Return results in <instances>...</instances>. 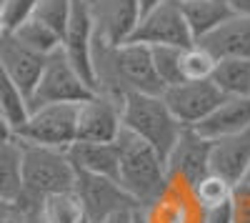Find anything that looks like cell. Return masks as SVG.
Masks as SVG:
<instances>
[{"label": "cell", "instance_id": "9c48e42d", "mask_svg": "<svg viewBox=\"0 0 250 223\" xmlns=\"http://www.w3.org/2000/svg\"><path fill=\"white\" fill-rule=\"evenodd\" d=\"M163 100L168 103L170 113L178 118L180 126L193 128L223 103L225 95L210 80H183V83L165 88Z\"/></svg>", "mask_w": 250, "mask_h": 223}, {"label": "cell", "instance_id": "d590c367", "mask_svg": "<svg viewBox=\"0 0 250 223\" xmlns=\"http://www.w3.org/2000/svg\"><path fill=\"white\" fill-rule=\"evenodd\" d=\"M133 223H145V218H143L140 211H135V221H133Z\"/></svg>", "mask_w": 250, "mask_h": 223}, {"label": "cell", "instance_id": "f35d334b", "mask_svg": "<svg viewBox=\"0 0 250 223\" xmlns=\"http://www.w3.org/2000/svg\"><path fill=\"white\" fill-rule=\"evenodd\" d=\"M83 3H88V5H93V3H95V0H83Z\"/></svg>", "mask_w": 250, "mask_h": 223}, {"label": "cell", "instance_id": "2e32d148", "mask_svg": "<svg viewBox=\"0 0 250 223\" xmlns=\"http://www.w3.org/2000/svg\"><path fill=\"white\" fill-rule=\"evenodd\" d=\"M200 48H205L215 60L223 58H250V18L233 15L213 33L195 40Z\"/></svg>", "mask_w": 250, "mask_h": 223}, {"label": "cell", "instance_id": "8992f818", "mask_svg": "<svg viewBox=\"0 0 250 223\" xmlns=\"http://www.w3.org/2000/svg\"><path fill=\"white\" fill-rule=\"evenodd\" d=\"M73 193L83 208V216L88 218V223H100L103 218H108L118 211L138 208L130 193L118 180H113L108 176L88 173V171H75Z\"/></svg>", "mask_w": 250, "mask_h": 223}, {"label": "cell", "instance_id": "ab89813d", "mask_svg": "<svg viewBox=\"0 0 250 223\" xmlns=\"http://www.w3.org/2000/svg\"><path fill=\"white\" fill-rule=\"evenodd\" d=\"M80 223H88V218H83V221H80Z\"/></svg>", "mask_w": 250, "mask_h": 223}, {"label": "cell", "instance_id": "4316f807", "mask_svg": "<svg viewBox=\"0 0 250 223\" xmlns=\"http://www.w3.org/2000/svg\"><path fill=\"white\" fill-rule=\"evenodd\" d=\"M70 10H73V0H38L33 18H38L40 23H45L62 38L65 25L70 20Z\"/></svg>", "mask_w": 250, "mask_h": 223}, {"label": "cell", "instance_id": "277c9868", "mask_svg": "<svg viewBox=\"0 0 250 223\" xmlns=\"http://www.w3.org/2000/svg\"><path fill=\"white\" fill-rule=\"evenodd\" d=\"M13 135L23 143L68 151L78 138V103H53L30 108Z\"/></svg>", "mask_w": 250, "mask_h": 223}, {"label": "cell", "instance_id": "836d02e7", "mask_svg": "<svg viewBox=\"0 0 250 223\" xmlns=\"http://www.w3.org/2000/svg\"><path fill=\"white\" fill-rule=\"evenodd\" d=\"M8 138H13V126L8 123V118L0 113V140H8Z\"/></svg>", "mask_w": 250, "mask_h": 223}, {"label": "cell", "instance_id": "44dd1931", "mask_svg": "<svg viewBox=\"0 0 250 223\" xmlns=\"http://www.w3.org/2000/svg\"><path fill=\"white\" fill-rule=\"evenodd\" d=\"M210 83L225 98H245V95H250V58L215 60V68L210 73Z\"/></svg>", "mask_w": 250, "mask_h": 223}, {"label": "cell", "instance_id": "ba28073f", "mask_svg": "<svg viewBox=\"0 0 250 223\" xmlns=\"http://www.w3.org/2000/svg\"><path fill=\"white\" fill-rule=\"evenodd\" d=\"M138 211L145 223H203L205 218V208L198 203L193 183L180 176H168L163 191Z\"/></svg>", "mask_w": 250, "mask_h": 223}, {"label": "cell", "instance_id": "ffe728a7", "mask_svg": "<svg viewBox=\"0 0 250 223\" xmlns=\"http://www.w3.org/2000/svg\"><path fill=\"white\" fill-rule=\"evenodd\" d=\"M23 191V143L13 135L0 140V198L15 203Z\"/></svg>", "mask_w": 250, "mask_h": 223}, {"label": "cell", "instance_id": "603a6c76", "mask_svg": "<svg viewBox=\"0 0 250 223\" xmlns=\"http://www.w3.org/2000/svg\"><path fill=\"white\" fill-rule=\"evenodd\" d=\"M180 53H183V48H173V45H158V48H150L153 70H155L158 80L163 83V88H170V86H175V83H183V73H180Z\"/></svg>", "mask_w": 250, "mask_h": 223}, {"label": "cell", "instance_id": "e0dca14e", "mask_svg": "<svg viewBox=\"0 0 250 223\" xmlns=\"http://www.w3.org/2000/svg\"><path fill=\"white\" fill-rule=\"evenodd\" d=\"M193 128L208 140L248 131L250 128V95H245V98H225L210 115H208L205 120H200V123L193 126Z\"/></svg>", "mask_w": 250, "mask_h": 223}, {"label": "cell", "instance_id": "e575fe53", "mask_svg": "<svg viewBox=\"0 0 250 223\" xmlns=\"http://www.w3.org/2000/svg\"><path fill=\"white\" fill-rule=\"evenodd\" d=\"M160 3H163V0H140V10L148 13L150 8H155V5H160Z\"/></svg>", "mask_w": 250, "mask_h": 223}, {"label": "cell", "instance_id": "4dcf8cb0", "mask_svg": "<svg viewBox=\"0 0 250 223\" xmlns=\"http://www.w3.org/2000/svg\"><path fill=\"white\" fill-rule=\"evenodd\" d=\"M135 211H138V208L118 211V213H113V216H108V218H103L100 223H133V221H135Z\"/></svg>", "mask_w": 250, "mask_h": 223}, {"label": "cell", "instance_id": "484cf974", "mask_svg": "<svg viewBox=\"0 0 250 223\" xmlns=\"http://www.w3.org/2000/svg\"><path fill=\"white\" fill-rule=\"evenodd\" d=\"M193 188H195L198 203H200L203 208L220 206V203H225V201H230V193H233V183H228L225 178H220V176H215V173L203 176Z\"/></svg>", "mask_w": 250, "mask_h": 223}, {"label": "cell", "instance_id": "ac0fdd59", "mask_svg": "<svg viewBox=\"0 0 250 223\" xmlns=\"http://www.w3.org/2000/svg\"><path fill=\"white\" fill-rule=\"evenodd\" d=\"M180 8H183L188 28H190L193 43L200 40L203 35L213 33L228 18L235 15L230 0H180Z\"/></svg>", "mask_w": 250, "mask_h": 223}, {"label": "cell", "instance_id": "d4e9b609", "mask_svg": "<svg viewBox=\"0 0 250 223\" xmlns=\"http://www.w3.org/2000/svg\"><path fill=\"white\" fill-rule=\"evenodd\" d=\"M213 68H215V58L205 48H200L198 43L183 48V53H180L183 80H210Z\"/></svg>", "mask_w": 250, "mask_h": 223}, {"label": "cell", "instance_id": "d6a6232c", "mask_svg": "<svg viewBox=\"0 0 250 223\" xmlns=\"http://www.w3.org/2000/svg\"><path fill=\"white\" fill-rule=\"evenodd\" d=\"M235 15H248L250 18V0H230Z\"/></svg>", "mask_w": 250, "mask_h": 223}, {"label": "cell", "instance_id": "6da1fadb", "mask_svg": "<svg viewBox=\"0 0 250 223\" xmlns=\"http://www.w3.org/2000/svg\"><path fill=\"white\" fill-rule=\"evenodd\" d=\"M163 83L153 70L150 48L140 43L108 45L95 38L93 43V93L123 103L128 93L163 95Z\"/></svg>", "mask_w": 250, "mask_h": 223}, {"label": "cell", "instance_id": "1f68e13d", "mask_svg": "<svg viewBox=\"0 0 250 223\" xmlns=\"http://www.w3.org/2000/svg\"><path fill=\"white\" fill-rule=\"evenodd\" d=\"M0 223H13V203L0 198Z\"/></svg>", "mask_w": 250, "mask_h": 223}, {"label": "cell", "instance_id": "f1b7e54d", "mask_svg": "<svg viewBox=\"0 0 250 223\" xmlns=\"http://www.w3.org/2000/svg\"><path fill=\"white\" fill-rule=\"evenodd\" d=\"M230 206H233V221L235 223H250V186L248 183L233 186Z\"/></svg>", "mask_w": 250, "mask_h": 223}, {"label": "cell", "instance_id": "7a4b0ae2", "mask_svg": "<svg viewBox=\"0 0 250 223\" xmlns=\"http://www.w3.org/2000/svg\"><path fill=\"white\" fill-rule=\"evenodd\" d=\"M115 148H118V183L130 193L138 208L148 206L168 180L165 158L150 143H145L143 138L125 128L115 138Z\"/></svg>", "mask_w": 250, "mask_h": 223}, {"label": "cell", "instance_id": "8fae6325", "mask_svg": "<svg viewBox=\"0 0 250 223\" xmlns=\"http://www.w3.org/2000/svg\"><path fill=\"white\" fill-rule=\"evenodd\" d=\"M95 38L108 45L128 43L140 23V0H95L90 5Z\"/></svg>", "mask_w": 250, "mask_h": 223}, {"label": "cell", "instance_id": "5bb4252c", "mask_svg": "<svg viewBox=\"0 0 250 223\" xmlns=\"http://www.w3.org/2000/svg\"><path fill=\"white\" fill-rule=\"evenodd\" d=\"M210 140L203 138L195 128H183L175 146L165 156L168 176H180L188 183H198L203 176L210 173Z\"/></svg>", "mask_w": 250, "mask_h": 223}, {"label": "cell", "instance_id": "f546056e", "mask_svg": "<svg viewBox=\"0 0 250 223\" xmlns=\"http://www.w3.org/2000/svg\"><path fill=\"white\" fill-rule=\"evenodd\" d=\"M203 223H235L230 201H225V203H220V206H213V208H205Z\"/></svg>", "mask_w": 250, "mask_h": 223}, {"label": "cell", "instance_id": "d6986e66", "mask_svg": "<svg viewBox=\"0 0 250 223\" xmlns=\"http://www.w3.org/2000/svg\"><path fill=\"white\" fill-rule=\"evenodd\" d=\"M68 158L73 160L75 171H88L98 176H108L118 180V148L113 143H75L68 148Z\"/></svg>", "mask_w": 250, "mask_h": 223}, {"label": "cell", "instance_id": "74e56055", "mask_svg": "<svg viewBox=\"0 0 250 223\" xmlns=\"http://www.w3.org/2000/svg\"><path fill=\"white\" fill-rule=\"evenodd\" d=\"M5 30V23H3V10H0V33Z\"/></svg>", "mask_w": 250, "mask_h": 223}, {"label": "cell", "instance_id": "30bf717a", "mask_svg": "<svg viewBox=\"0 0 250 223\" xmlns=\"http://www.w3.org/2000/svg\"><path fill=\"white\" fill-rule=\"evenodd\" d=\"M93 43H95V28H93V15L90 5L83 0H73L70 20L62 33L60 50L73 63V68L83 75V80L93 90Z\"/></svg>", "mask_w": 250, "mask_h": 223}, {"label": "cell", "instance_id": "8d00e7d4", "mask_svg": "<svg viewBox=\"0 0 250 223\" xmlns=\"http://www.w3.org/2000/svg\"><path fill=\"white\" fill-rule=\"evenodd\" d=\"M240 183H248V186H250V166H248V171H245V178L240 180Z\"/></svg>", "mask_w": 250, "mask_h": 223}, {"label": "cell", "instance_id": "52a82bcc", "mask_svg": "<svg viewBox=\"0 0 250 223\" xmlns=\"http://www.w3.org/2000/svg\"><path fill=\"white\" fill-rule=\"evenodd\" d=\"M128 43H140L148 48H158V45L188 48V45H193V35L185 23L180 0H163L160 5L143 13L140 23Z\"/></svg>", "mask_w": 250, "mask_h": 223}, {"label": "cell", "instance_id": "83f0119b", "mask_svg": "<svg viewBox=\"0 0 250 223\" xmlns=\"http://www.w3.org/2000/svg\"><path fill=\"white\" fill-rule=\"evenodd\" d=\"M35 3L38 0H0L5 30H15L20 23H25L35 10Z\"/></svg>", "mask_w": 250, "mask_h": 223}, {"label": "cell", "instance_id": "5b68a950", "mask_svg": "<svg viewBox=\"0 0 250 223\" xmlns=\"http://www.w3.org/2000/svg\"><path fill=\"white\" fill-rule=\"evenodd\" d=\"M90 95H93L90 86L73 68L65 53L55 50L45 58L43 73L38 78V86L28 100V106L40 108V106H53V103H83Z\"/></svg>", "mask_w": 250, "mask_h": 223}, {"label": "cell", "instance_id": "cb8c5ba5", "mask_svg": "<svg viewBox=\"0 0 250 223\" xmlns=\"http://www.w3.org/2000/svg\"><path fill=\"white\" fill-rule=\"evenodd\" d=\"M83 218L85 216L73 191L50 196L43 203V223H80Z\"/></svg>", "mask_w": 250, "mask_h": 223}, {"label": "cell", "instance_id": "7c38bea8", "mask_svg": "<svg viewBox=\"0 0 250 223\" xmlns=\"http://www.w3.org/2000/svg\"><path fill=\"white\" fill-rule=\"evenodd\" d=\"M123 131L120 106L103 95H90L78 103V138L83 143H113Z\"/></svg>", "mask_w": 250, "mask_h": 223}, {"label": "cell", "instance_id": "4fadbf2b", "mask_svg": "<svg viewBox=\"0 0 250 223\" xmlns=\"http://www.w3.org/2000/svg\"><path fill=\"white\" fill-rule=\"evenodd\" d=\"M43 66H45V55L30 50L25 43H20L13 30L0 33V68L13 78V83L23 90V95L28 100L38 86Z\"/></svg>", "mask_w": 250, "mask_h": 223}, {"label": "cell", "instance_id": "9a60e30c", "mask_svg": "<svg viewBox=\"0 0 250 223\" xmlns=\"http://www.w3.org/2000/svg\"><path fill=\"white\" fill-rule=\"evenodd\" d=\"M208 166H210V173L238 186L250 166V128L210 140V160H208Z\"/></svg>", "mask_w": 250, "mask_h": 223}, {"label": "cell", "instance_id": "3957f363", "mask_svg": "<svg viewBox=\"0 0 250 223\" xmlns=\"http://www.w3.org/2000/svg\"><path fill=\"white\" fill-rule=\"evenodd\" d=\"M123 128L150 143L163 158L170 153L175 140L185 126L178 123V118L170 113L163 95L150 93H128L120 103Z\"/></svg>", "mask_w": 250, "mask_h": 223}, {"label": "cell", "instance_id": "7402d4cb", "mask_svg": "<svg viewBox=\"0 0 250 223\" xmlns=\"http://www.w3.org/2000/svg\"><path fill=\"white\" fill-rule=\"evenodd\" d=\"M13 33H15V38L20 40V43H25L30 50L45 55V58L50 53L60 50V43H62V38L53 28H48L45 23H40V20L33 18V15L25 20V23H20Z\"/></svg>", "mask_w": 250, "mask_h": 223}]
</instances>
